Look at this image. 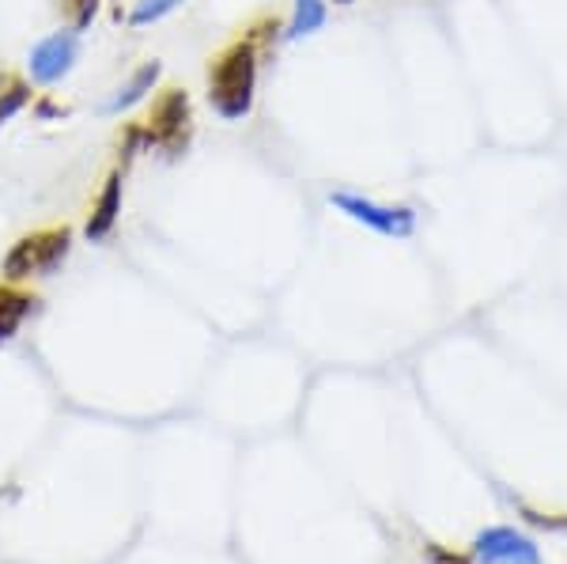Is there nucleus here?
Instances as JSON below:
<instances>
[{
    "label": "nucleus",
    "mask_w": 567,
    "mask_h": 564,
    "mask_svg": "<svg viewBox=\"0 0 567 564\" xmlns=\"http://www.w3.org/2000/svg\"><path fill=\"white\" fill-rule=\"evenodd\" d=\"M258 69H261V50L246 31L208 61V72H205L208 106H213L224 122H243V117H250L254 99H258Z\"/></svg>",
    "instance_id": "nucleus-1"
},
{
    "label": "nucleus",
    "mask_w": 567,
    "mask_h": 564,
    "mask_svg": "<svg viewBox=\"0 0 567 564\" xmlns=\"http://www.w3.org/2000/svg\"><path fill=\"white\" fill-rule=\"evenodd\" d=\"M72 224H50L39 227V232H27L8 247L4 262H0V273L4 280H16V285H27L34 277H50L65 266V258L72 254Z\"/></svg>",
    "instance_id": "nucleus-2"
},
{
    "label": "nucleus",
    "mask_w": 567,
    "mask_h": 564,
    "mask_svg": "<svg viewBox=\"0 0 567 564\" xmlns=\"http://www.w3.org/2000/svg\"><path fill=\"white\" fill-rule=\"evenodd\" d=\"M194 99L186 88H159L148 103V117H144V133H148V152H163L167 160H178L194 144Z\"/></svg>",
    "instance_id": "nucleus-3"
},
{
    "label": "nucleus",
    "mask_w": 567,
    "mask_h": 564,
    "mask_svg": "<svg viewBox=\"0 0 567 564\" xmlns=\"http://www.w3.org/2000/svg\"><path fill=\"white\" fill-rule=\"evenodd\" d=\"M329 205L349 216V221L371 227V232H379V235H393V239H409V235L416 232V208H409V205H379V202H371V197L349 194V189L329 194Z\"/></svg>",
    "instance_id": "nucleus-4"
},
{
    "label": "nucleus",
    "mask_w": 567,
    "mask_h": 564,
    "mask_svg": "<svg viewBox=\"0 0 567 564\" xmlns=\"http://www.w3.org/2000/svg\"><path fill=\"white\" fill-rule=\"evenodd\" d=\"M76 61H80V34L76 31H53L31 50L27 69H31V80L39 88H53V84H61L72 69H76Z\"/></svg>",
    "instance_id": "nucleus-5"
},
{
    "label": "nucleus",
    "mask_w": 567,
    "mask_h": 564,
    "mask_svg": "<svg viewBox=\"0 0 567 564\" xmlns=\"http://www.w3.org/2000/svg\"><path fill=\"white\" fill-rule=\"evenodd\" d=\"M473 553H477L481 564H545L537 542L529 534L515 531V526H488V531H481L477 542H473Z\"/></svg>",
    "instance_id": "nucleus-6"
},
{
    "label": "nucleus",
    "mask_w": 567,
    "mask_h": 564,
    "mask_svg": "<svg viewBox=\"0 0 567 564\" xmlns=\"http://www.w3.org/2000/svg\"><path fill=\"white\" fill-rule=\"evenodd\" d=\"M125 171L114 167L106 171L103 186H99L95 202H91L87 208V221H84V235L91 243H106L110 235H114L117 221H122V202H125Z\"/></svg>",
    "instance_id": "nucleus-7"
},
{
    "label": "nucleus",
    "mask_w": 567,
    "mask_h": 564,
    "mask_svg": "<svg viewBox=\"0 0 567 564\" xmlns=\"http://www.w3.org/2000/svg\"><path fill=\"white\" fill-rule=\"evenodd\" d=\"M39 293L16 285V280H0V341H12L27 318L39 311Z\"/></svg>",
    "instance_id": "nucleus-8"
},
{
    "label": "nucleus",
    "mask_w": 567,
    "mask_h": 564,
    "mask_svg": "<svg viewBox=\"0 0 567 564\" xmlns=\"http://www.w3.org/2000/svg\"><path fill=\"white\" fill-rule=\"evenodd\" d=\"M159 76H163V61L152 58V61H144V65H136L130 72V80H125V84L114 91V99L106 103V114H125V111H133L136 103H144L155 91V84H159Z\"/></svg>",
    "instance_id": "nucleus-9"
},
{
    "label": "nucleus",
    "mask_w": 567,
    "mask_h": 564,
    "mask_svg": "<svg viewBox=\"0 0 567 564\" xmlns=\"http://www.w3.org/2000/svg\"><path fill=\"white\" fill-rule=\"evenodd\" d=\"M31 103H34V91L20 72H0V125L12 122L16 114H23Z\"/></svg>",
    "instance_id": "nucleus-10"
},
{
    "label": "nucleus",
    "mask_w": 567,
    "mask_h": 564,
    "mask_svg": "<svg viewBox=\"0 0 567 564\" xmlns=\"http://www.w3.org/2000/svg\"><path fill=\"white\" fill-rule=\"evenodd\" d=\"M326 23V0H296L291 20L284 27V39H307V34L322 31Z\"/></svg>",
    "instance_id": "nucleus-11"
},
{
    "label": "nucleus",
    "mask_w": 567,
    "mask_h": 564,
    "mask_svg": "<svg viewBox=\"0 0 567 564\" xmlns=\"http://www.w3.org/2000/svg\"><path fill=\"white\" fill-rule=\"evenodd\" d=\"M58 12L69 23V31L84 34L99 20V12H103V0H58Z\"/></svg>",
    "instance_id": "nucleus-12"
},
{
    "label": "nucleus",
    "mask_w": 567,
    "mask_h": 564,
    "mask_svg": "<svg viewBox=\"0 0 567 564\" xmlns=\"http://www.w3.org/2000/svg\"><path fill=\"white\" fill-rule=\"evenodd\" d=\"M117 167L130 171V163L148 152V133H144V122H125L122 133H117Z\"/></svg>",
    "instance_id": "nucleus-13"
},
{
    "label": "nucleus",
    "mask_w": 567,
    "mask_h": 564,
    "mask_svg": "<svg viewBox=\"0 0 567 564\" xmlns=\"http://www.w3.org/2000/svg\"><path fill=\"white\" fill-rule=\"evenodd\" d=\"M182 4H186V0H136V4L130 8V16H125V23L130 27L159 23V20H167L171 12H178Z\"/></svg>",
    "instance_id": "nucleus-14"
},
{
    "label": "nucleus",
    "mask_w": 567,
    "mask_h": 564,
    "mask_svg": "<svg viewBox=\"0 0 567 564\" xmlns=\"http://www.w3.org/2000/svg\"><path fill=\"white\" fill-rule=\"evenodd\" d=\"M424 553H427V561L432 564H473L465 553H454V550H443L439 542H427L424 545Z\"/></svg>",
    "instance_id": "nucleus-15"
},
{
    "label": "nucleus",
    "mask_w": 567,
    "mask_h": 564,
    "mask_svg": "<svg viewBox=\"0 0 567 564\" xmlns=\"http://www.w3.org/2000/svg\"><path fill=\"white\" fill-rule=\"evenodd\" d=\"M31 106H34V114H39V117H53V114H69V106L53 103V99H39V103H31Z\"/></svg>",
    "instance_id": "nucleus-16"
},
{
    "label": "nucleus",
    "mask_w": 567,
    "mask_h": 564,
    "mask_svg": "<svg viewBox=\"0 0 567 564\" xmlns=\"http://www.w3.org/2000/svg\"><path fill=\"white\" fill-rule=\"evenodd\" d=\"M326 4H329V0H326ZM333 4H355V0H333Z\"/></svg>",
    "instance_id": "nucleus-17"
}]
</instances>
